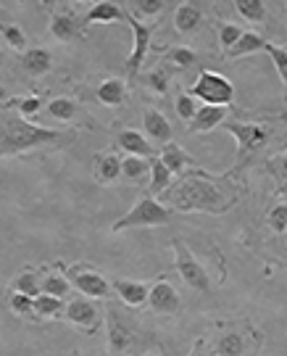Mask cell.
<instances>
[{"label":"cell","mask_w":287,"mask_h":356,"mask_svg":"<svg viewBox=\"0 0 287 356\" xmlns=\"http://www.w3.org/2000/svg\"><path fill=\"white\" fill-rule=\"evenodd\" d=\"M285 8H287V3H285Z\"/></svg>","instance_id":"cell-44"},{"label":"cell","mask_w":287,"mask_h":356,"mask_svg":"<svg viewBox=\"0 0 287 356\" xmlns=\"http://www.w3.org/2000/svg\"><path fill=\"white\" fill-rule=\"evenodd\" d=\"M203 22V13H200L198 6H192V3H182V6H177L174 11V26L179 35H190V32H195Z\"/></svg>","instance_id":"cell-15"},{"label":"cell","mask_w":287,"mask_h":356,"mask_svg":"<svg viewBox=\"0 0 287 356\" xmlns=\"http://www.w3.org/2000/svg\"><path fill=\"white\" fill-rule=\"evenodd\" d=\"M48 114L58 122H72L76 114V103L69 101V98H53L48 103Z\"/></svg>","instance_id":"cell-29"},{"label":"cell","mask_w":287,"mask_h":356,"mask_svg":"<svg viewBox=\"0 0 287 356\" xmlns=\"http://www.w3.org/2000/svg\"><path fill=\"white\" fill-rule=\"evenodd\" d=\"M0 69H3V51H0Z\"/></svg>","instance_id":"cell-43"},{"label":"cell","mask_w":287,"mask_h":356,"mask_svg":"<svg viewBox=\"0 0 287 356\" xmlns=\"http://www.w3.org/2000/svg\"><path fill=\"white\" fill-rule=\"evenodd\" d=\"M240 38H243V29L238 24H219V45L224 48V53L232 51Z\"/></svg>","instance_id":"cell-31"},{"label":"cell","mask_w":287,"mask_h":356,"mask_svg":"<svg viewBox=\"0 0 287 356\" xmlns=\"http://www.w3.org/2000/svg\"><path fill=\"white\" fill-rule=\"evenodd\" d=\"M142 124H145V132H148L156 143H163V145L172 143V124H169V119H166L161 111L148 108L145 116H142Z\"/></svg>","instance_id":"cell-13"},{"label":"cell","mask_w":287,"mask_h":356,"mask_svg":"<svg viewBox=\"0 0 287 356\" xmlns=\"http://www.w3.org/2000/svg\"><path fill=\"white\" fill-rule=\"evenodd\" d=\"M172 219V211L161 206L153 195H145L142 201L132 206L119 222H113V232H122V229H132V227H156V225H166Z\"/></svg>","instance_id":"cell-3"},{"label":"cell","mask_w":287,"mask_h":356,"mask_svg":"<svg viewBox=\"0 0 287 356\" xmlns=\"http://www.w3.org/2000/svg\"><path fill=\"white\" fill-rule=\"evenodd\" d=\"M3 38H6V42L11 45L13 51H24L26 48V38H24V32H22V26L6 24L3 26Z\"/></svg>","instance_id":"cell-39"},{"label":"cell","mask_w":287,"mask_h":356,"mask_svg":"<svg viewBox=\"0 0 287 356\" xmlns=\"http://www.w3.org/2000/svg\"><path fill=\"white\" fill-rule=\"evenodd\" d=\"M124 19L129 22L132 32H135V48H132L129 58H126V74H129V79H135V76H138V72L142 69V64H145V56H148V48H150V35H153V26L142 24L140 19H135L132 13H126V11H124Z\"/></svg>","instance_id":"cell-7"},{"label":"cell","mask_w":287,"mask_h":356,"mask_svg":"<svg viewBox=\"0 0 287 356\" xmlns=\"http://www.w3.org/2000/svg\"><path fill=\"white\" fill-rule=\"evenodd\" d=\"M122 177V159L116 156H98L95 159V179L100 185H111Z\"/></svg>","instance_id":"cell-21"},{"label":"cell","mask_w":287,"mask_h":356,"mask_svg":"<svg viewBox=\"0 0 287 356\" xmlns=\"http://www.w3.org/2000/svg\"><path fill=\"white\" fill-rule=\"evenodd\" d=\"M172 74H174V69H169V66H156L148 76H145V82H148L150 90H156L158 95H166L169 92V82H172Z\"/></svg>","instance_id":"cell-27"},{"label":"cell","mask_w":287,"mask_h":356,"mask_svg":"<svg viewBox=\"0 0 287 356\" xmlns=\"http://www.w3.org/2000/svg\"><path fill=\"white\" fill-rule=\"evenodd\" d=\"M266 48V40L259 35V32H243V38L238 40V45L232 51H227V58H243V56H250V53H259Z\"/></svg>","instance_id":"cell-23"},{"label":"cell","mask_w":287,"mask_h":356,"mask_svg":"<svg viewBox=\"0 0 287 356\" xmlns=\"http://www.w3.org/2000/svg\"><path fill=\"white\" fill-rule=\"evenodd\" d=\"M148 304L153 312H158V314H174L177 306H179V296H177L174 285H169V282H156L153 288L148 291Z\"/></svg>","instance_id":"cell-8"},{"label":"cell","mask_w":287,"mask_h":356,"mask_svg":"<svg viewBox=\"0 0 287 356\" xmlns=\"http://www.w3.org/2000/svg\"><path fill=\"white\" fill-rule=\"evenodd\" d=\"M235 8L243 19L248 22H263L266 19V6L263 0H235Z\"/></svg>","instance_id":"cell-28"},{"label":"cell","mask_w":287,"mask_h":356,"mask_svg":"<svg viewBox=\"0 0 287 356\" xmlns=\"http://www.w3.org/2000/svg\"><path fill=\"white\" fill-rule=\"evenodd\" d=\"M98 101L106 103V106H122V103L126 101V85L122 82V79H106L103 85L98 88Z\"/></svg>","instance_id":"cell-22"},{"label":"cell","mask_w":287,"mask_h":356,"mask_svg":"<svg viewBox=\"0 0 287 356\" xmlns=\"http://www.w3.org/2000/svg\"><path fill=\"white\" fill-rule=\"evenodd\" d=\"M172 248H174L177 269H179L182 280L188 282L190 288H195V291H200V293L208 291V272L200 267L198 259H195V256H192L188 248H185V243L177 238V241L172 243Z\"/></svg>","instance_id":"cell-6"},{"label":"cell","mask_w":287,"mask_h":356,"mask_svg":"<svg viewBox=\"0 0 287 356\" xmlns=\"http://www.w3.org/2000/svg\"><path fill=\"white\" fill-rule=\"evenodd\" d=\"M50 35L56 40H61V42L74 40L79 35V26H76L74 16L72 13H53V19H50Z\"/></svg>","instance_id":"cell-20"},{"label":"cell","mask_w":287,"mask_h":356,"mask_svg":"<svg viewBox=\"0 0 287 356\" xmlns=\"http://www.w3.org/2000/svg\"><path fill=\"white\" fill-rule=\"evenodd\" d=\"M132 8H129V13L132 16H138V13H142V16H158V13L163 11V0H138V3H129Z\"/></svg>","instance_id":"cell-34"},{"label":"cell","mask_w":287,"mask_h":356,"mask_svg":"<svg viewBox=\"0 0 287 356\" xmlns=\"http://www.w3.org/2000/svg\"><path fill=\"white\" fill-rule=\"evenodd\" d=\"M172 201L179 211H208V214H224L235 198H227L213 182L206 177H190L174 191Z\"/></svg>","instance_id":"cell-2"},{"label":"cell","mask_w":287,"mask_h":356,"mask_svg":"<svg viewBox=\"0 0 287 356\" xmlns=\"http://www.w3.org/2000/svg\"><path fill=\"white\" fill-rule=\"evenodd\" d=\"M66 319L76 325V327H88V330H95L98 327V309L85 301V298H76L66 306Z\"/></svg>","instance_id":"cell-12"},{"label":"cell","mask_w":287,"mask_h":356,"mask_svg":"<svg viewBox=\"0 0 287 356\" xmlns=\"http://www.w3.org/2000/svg\"><path fill=\"white\" fill-rule=\"evenodd\" d=\"M113 288H116V293L122 296V301H124L126 306H142L145 301H148V291H150V288H145L142 282L116 280V282H113Z\"/></svg>","instance_id":"cell-19"},{"label":"cell","mask_w":287,"mask_h":356,"mask_svg":"<svg viewBox=\"0 0 287 356\" xmlns=\"http://www.w3.org/2000/svg\"><path fill=\"white\" fill-rule=\"evenodd\" d=\"M192 98H200L203 106H229L235 98V88L227 76L216 74V72H200L195 85L190 90Z\"/></svg>","instance_id":"cell-4"},{"label":"cell","mask_w":287,"mask_h":356,"mask_svg":"<svg viewBox=\"0 0 287 356\" xmlns=\"http://www.w3.org/2000/svg\"><path fill=\"white\" fill-rule=\"evenodd\" d=\"M63 312V304L61 298H53V296H38L35 298V304H32V314H38V317H58Z\"/></svg>","instance_id":"cell-26"},{"label":"cell","mask_w":287,"mask_h":356,"mask_svg":"<svg viewBox=\"0 0 287 356\" xmlns=\"http://www.w3.org/2000/svg\"><path fill=\"white\" fill-rule=\"evenodd\" d=\"M11 309L16 312V314H32V304H35V298H29V296H24V293H13L11 296Z\"/></svg>","instance_id":"cell-40"},{"label":"cell","mask_w":287,"mask_h":356,"mask_svg":"<svg viewBox=\"0 0 287 356\" xmlns=\"http://www.w3.org/2000/svg\"><path fill=\"white\" fill-rule=\"evenodd\" d=\"M40 106H42V103H40V98H24V101H19V114L24 116H35L40 111Z\"/></svg>","instance_id":"cell-42"},{"label":"cell","mask_w":287,"mask_h":356,"mask_svg":"<svg viewBox=\"0 0 287 356\" xmlns=\"http://www.w3.org/2000/svg\"><path fill=\"white\" fill-rule=\"evenodd\" d=\"M16 293H24L29 298H38L40 293V280L32 275V272H24V275H19V280H16Z\"/></svg>","instance_id":"cell-38"},{"label":"cell","mask_w":287,"mask_h":356,"mask_svg":"<svg viewBox=\"0 0 287 356\" xmlns=\"http://www.w3.org/2000/svg\"><path fill=\"white\" fill-rule=\"evenodd\" d=\"M72 280H74V285L79 288V293H85L90 298H103V296H108V282H106V277L98 275V272L74 267L72 269Z\"/></svg>","instance_id":"cell-9"},{"label":"cell","mask_w":287,"mask_h":356,"mask_svg":"<svg viewBox=\"0 0 287 356\" xmlns=\"http://www.w3.org/2000/svg\"><path fill=\"white\" fill-rule=\"evenodd\" d=\"M269 225H272V229H277V232H287V206H277V209H272Z\"/></svg>","instance_id":"cell-41"},{"label":"cell","mask_w":287,"mask_h":356,"mask_svg":"<svg viewBox=\"0 0 287 356\" xmlns=\"http://www.w3.org/2000/svg\"><path fill=\"white\" fill-rule=\"evenodd\" d=\"M108 343L113 354H124L132 343V332L126 327V322L119 317L116 309H108Z\"/></svg>","instance_id":"cell-11"},{"label":"cell","mask_w":287,"mask_h":356,"mask_svg":"<svg viewBox=\"0 0 287 356\" xmlns=\"http://www.w3.org/2000/svg\"><path fill=\"white\" fill-rule=\"evenodd\" d=\"M243 348H245V343H243V338L235 335V332H229V335H224V338L219 341V354L222 356H240Z\"/></svg>","instance_id":"cell-36"},{"label":"cell","mask_w":287,"mask_h":356,"mask_svg":"<svg viewBox=\"0 0 287 356\" xmlns=\"http://www.w3.org/2000/svg\"><path fill=\"white\" fill-rule=\"evenodd\" d=\"M269 169H272V175L277 177V188L285 191L287 188V153L274 156V159L269 161Z\"/></svg>","instance_id":"cell-35"},{"label":"cell","mask_w":287,"mask_h":356,"mask_svg":"<svg viewBox=\"0 0 287 356\" xmlns=\"http://www.w3.org/2000/svg\"><path fill=\"white\" fill-rule=\"evenodd\" d=\"M163 161V166L172 172V175H177V172H182L185 166H192L195 161L188 156V151L182 148V145H177V143H166L163 145V151H161V156H158Z\"/></svg>","instance_id":"cell-18"},{"label":"cell","mask_w":287,"mask_h":356,"mask_svg":"<svg viewBox=\"0 0 287 356\" xmlns=\"http://www.w3.org/2000/svg\"><path fill=\"white\" fill-rule=\"evenodd\" d=\"M195 356H200V354H195Z\"/></svg>","instance_id":"cell-45"},{"label":"cell","mask_w":287,"mask_h":356,"mask_svg":"<svg viewBox=\"0 0 287 356\" xmlns=\"http://www.w3.org/2000/svg\"><path fill=\"white\" fill-rule=\"evenodd\" d=\"M42 293L45 296H53V298H63L69 293V280L61 277V275H50L42 280Z\"/></svg>","instance_id":"cell-30"},{"label":"cell","mask_w":287,"mask_h":356,"mask_svg":"<svg viewBox=\"0 0 287 356\" xmlns=\"http://www.w3.org/2000/svg\"><path fill=\"white\" fill-rule=\"evenodd\" d=\"M169 61L174 66H179V69H190V66H195L198 56L190 51V48H185V45H177V48L169 51Z\"/></svg>","instance_id":"cell-32"},{"label":"cell","mask_w":287,"mask_h":356,"mask_svg":"<svg viewBox=\"0 0 287 356\" xmlns=\"http://www.w3.org/2000/svg\"><path fill=\"white\" fill-rule=\"evenodd\" d=\"M263 53H269V56H272V61H274L277 72H279V76H282V82L287 85V51H282L279 45H272V42H266V48H263Z\"/></svg>","instance_id":"cell-37"},{"label":"cell","mask_w":287,"mask_h":356,"mask_svg":"<svg viewBox=\"0 0 287 356\" xmlns=\"http://www.w3.org/2000/svg\"><path fill=\"white\" fill-rule=\"evenodd\" d=\"M63 140H66V135L58 132V129L38 127V124H32L29 119H24L19 111H13L8 106L0 108V159Z\"/></svg>","instance_id":"cell-1"},{"label":"cell","mask_w":287,"mask_h":356,"mask_svg":"<svg viewBox=\"0 0 287 356\" xmlns=\"http://www.w3.org/2000/svg\"><path fill=\"white\" fill-rule=\"evenodd\" d=\"M122 175L129 179H142L150 175V159H140V156H124L122 159Z\"/></svg>","instance_id":"cell-25"},{"label":"cell","mask_w":287,"mask_h":356,"mask_svg":"<svg viewBox=\"0 0 287 356\" xmlns=\"http://www.w3.org/2000/svg\"><path fill=\"white\" fill-rule=\"evenodd\" d=\"M227 119V106H200L198 114L192 116V122L188 124V129L192 135H203V132H211L213 127L224 124Z\"/></svg>","instance_id":"cell-10"},{"label":"cell","mask_w":287,"mask_h":356,"mask_svg":"<svg viewBox=\"0 0 287 356\" xmlns=\"http://www.w3.org/2000/svg\"><path fill=\"white\" fill-rule=\"evenodd\" d=\"M122 19H124V11L111 0H103V3H95L88 11L85 24H108V22H122Z\"/></svg>","instance_id":"cell-17"},{"label":"cell","mask_w":287,"mask_h":356,"mask_svg":"<svg viewBox=\"0 0 287 356\" xmlns=\"http://www.w3.org/2000/svg\"><path fill=\"white\" fill-rule=\"evenodd\" d=\"M172 182V172L163 166V161L156 156L150 159V193H163Z\"/></svg>","instance_id":"cell-24"},{"label":"cell","mask_w":287,"mask_h":356,"mask_svg":"<svg viewBox=\"0 0 287 356\" xmlns=\"http://www.w3.org/2000/svg\"><path fill=\"white\" fill-rule=\"evenodd\" d=\"M227 132L238 140V169L245 161H248L250 153H256L259 148H263L269 138H272V132L261 124H245V122H224Z\"/></svg>","instance_id":"cell-5"},{"label":"cell","mask_w":287,"mask_h":356,"mask_svg":"<svg viewBox=\"0 0 287 356\" xmlns=\"http://www.w3.org/2000/svg\"><path fill=\"white\" fill-rule=\"evenodd\" d=\"M50 64H53V56L45 48H29L22 56V66L29 76H42L50 72Z\"/></svg>","instance_id":"cell-14"},{"label":"cell","mask_w":287,"mask_h":356,"mask_svg":"<svg viewBox=\"0 0 287 356\" xmlns=\"http://www.w3.org/2000/svg\"><path fill=\"white\" fill-rule=\"evenodd\" d=\"M119 145H122L124 153H129V156H140V159H150V156H153L150 143L145 140V135L138 132V129H124V132L119 135Z\"/></svg>","instance_id":"cell-16"},{"label":"cell","mask_w":287,"mask_h":356,"mask_svg":"<svg viewBox=\"0 0 287 356\" xmlns=\"http://www.w3.org/2000/svg\"><path fill=\"white\" fill-rule=\"evenodd\" d=\"M195 114H198V106H195V101H192V95H190V92H182V95L177 98V116L190 124Z\"/></svg>","instance_id":"cell-33"}]
</instances>
